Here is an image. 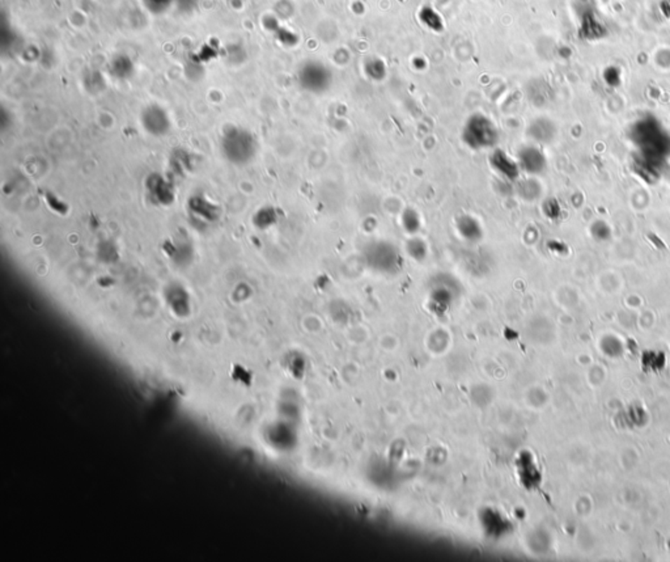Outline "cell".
<instances>
[{
    "mask_svg": "<svg viewBox=\"0 0 670 562\" xmlns=\"http://www.w3.org/2000/svg\"><path fill=\"white\" fill-rule=\"evenodd\" d=\"M462 141L471 150H489L498 144L499 130L489 117L473 114L463 126Z\"/></svg>",
    "mask_w": 670,
    "mask_h": 562,
    "instance_id": "7a4b0ae2",
    "label": "cell"
},
{
    "mask_svg": "<svg viewBox=\"0 0 670 562\" xmlns=\"http://www.w3.org/2000/svg\"><path fill=\"white\" fill-rule=\"evenodd\" d=\"M221 152L227 160L235 165L251 163L257 150L258 142L251 131L241 128H230L221 138Z\"/></svg>",
    "mask_w": 670,
    "mask_h": 562,
    "instance_id": "6da1fadb",
    "label": "cell"
},
{
    "mask_svg": "<svg viewBox=\"0 0 670 562\" xmlns=\"http://www.w3.org/2000/svg\"><path fill=\"white\" fill-rule=\"evenodd\" d=\"M365 260L375 270H396L400 263L398 248L388 240L370 241L364 251Z\"/></svg>",
    "mask_w": 670,
    "mask_h": 562,
    "instance_id": "3957f363",
    "label": "cell"
},
{
    "mask_svg": "<svg viewBox=\"0 0 670 562\" xmlns=\"http://www.w3.org/2000/svg\"><path fill=\"white\" fill-rule=\"evenodd\" d=\"M299 83L312 93H322L330 87L331 72L320 62H308L301 67Z\"/></svg>",
    "mask_w": 670,
    "mask_h": 562,
    "instance_id": "277c9868",
    "label": "cell"
},
{
    "mask_svg": "<svg viewBox=\"0 0 670 562\" xmlns=\"http://www.w3.org/2000/svg\"><path fill=\"white\" fill-rule=\"evenodd\" d=\"M491 168L507 181H516L520 176V165L507 152L495 149L490 155Z\"/></svg>",
    "mask_w": 670,
    "mask_h": 562,
    "instance_id": "8992f818",
    "label": "cell"
},
{
    "mask_svg": "<svg viewBox=\"0 0 670 562\" xmlns=\"http://www.w3.org/2000/svg\"><path fill=\"white\" fill-rule=\"evenodd\" d=\"M456 231L462 240L468 242H478L483 238L480 221L470 214H463L456 219Z\"/></svg>",
    "mask_w": 670,
    "mask_h": 562,
    "instance_id": "ba28073f",
    "label": "cell"
},
{
    "mask_svg": "<svg viewBox=\"0 0 670 562\" xmlns=\"http://www.w3.org/2000/svg\"><path fill=\"white\" fill-rule=\"evenodd\" d=\"M406 249L409 252L411 257L414 260H418V261H421V260H426L427 257V244L426 241L420 238H411L410 240L407 241V245H406Z\"/></svg>",
    "mask_w": 670,
    "mask_h": 562,
    "instance_id": "4fadbf2b",
    "label": "cell"
},
{
    "mask_svg": "<svg viewBox=\"0 0 670 562\" xmlns=\"http://www.w3.org/2000/svg\"><path fill=\"white\" fill-rule=\"evenodd\" d=\"M400 224H402V228L407 233L410 235L418 233L421 228V218H420L419 212L414 209H406L402 212Z\"/></svg>",
    "mask_w": 670,
    "mask_h": 562,
    "instance_id": "30bf717a",
    "label": "cell"
},
{
    "mask_svg": "<svg viewBox=\"0 0 670 562\" xmlns=\"http://www.w3.org/2000/svg\"><path fill=\"white\" fill-rule=\"evenodd\" d=\"M519 165L520 170H522L529 174H537L543 171L545 168V158L540 151L533 147H525L519 152Z\"/></svg>",
    "mask_w": 670,
    "mask_h": 562,
    "instance_id": "9c48e42d",
    "label": "cell"
},
{
    "mask_svg": "<svg viewBox=\"0 0 670 562\" xmlns=\"http://www.w3.org/2000/svg\"><path fill=\"white\" fill-rule=\"evenodd\" d=\"M150 197L160 205H170L174 200V191L168 181L165 180L159 173L151 174L148 180L146 181Z\"/></svg>",
    "mask_w": 670,
    "mask_h": 562,
    "instance_id": "52a82bcc",
    "label": "cell"
},
{
    "mask_svg": "<svg viewBox=\"0 0 670 562\" xmlns=\"http://www.w3.org/2000/svg\"><path fill=\"white\" fill-rule=\"evenodd\" d=\"M141 123L146 131L155 137L165 135L170 128L168 114L158 105H151L141 113Z\"/></svg>",
    "mask_w": 670,
    "mask_h": 562,
    "instance_id": "5b68a950",
    "label": "cell"
},
{
    "mask_svg": "<svg viewBox=\"0 0 670 562\" xmlns=\"http://www.w3.org/2000/svg\"><path fill=\"white\" fill-rule=\"evenodd\" d=\"M277 221H278V212L274 207L260 209L254 217V224L262 230L270 228L271 226H274Z\"/></svg>",
    "mask_w": 670,
    "mask_h": 562,
    "instance_id": "7c38bea8",
    "label": "cell"
},
{
    "mask_svg": "<svg viewBox=\"0 0 670 562\" xmlns=\"http://www.w3.org/2000/svg\"><path fill=\"white\" fill-rule=\"evenodd\" d=\"M191 210L195 214L200 215L202 218L207 221H214L218 218V209L216 206L211 205L210 202L203 200V198H193L190 203Z\"/></svg>",
    "mask_w": 670,
    "mask_h": 562,
    "instance_id": "8fae6325",
    "label": "cell"
}]
</instances>
